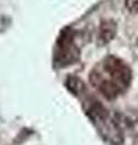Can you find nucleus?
Segmentation results:
<instances>
[{
  "mask_svg": "<svg viewBox=\"0 0 138 145\" xmlns=\"http://www.w3.org/2000/svg\"><path fill=\"white\" fill-rule=\"evenodd\" d=\"M132 81V71L115 56L103 58L90 72V82L105 98L113 99L125 93Z\"/></svg>",
  "mask_w": 138,
  "mask_h": 145,
  "instance_id": "nucleus-1",
  "label": "nucleus"
},
{
  "mask_svg": "<svg viewBox=\"0 0 138 145\" xmlns=\"http://www.w3.org/2000/svg\"><path fill=\"white\" fill-rule=\"evenodd\" d=\"M67 87L69 88V91H72L73 93H80L81 91H84V84L80 79L75 78V76H70L67 80Z\"/></svg>",
  "mask_w": 138,
  "mask_h": 145,
  "instance_id": "nucleus-4",
  "label": "nucleus"
},
{
  "mask_svg": "<svg viewBox=\"0 0 138 145\" xmlns=\"http://www.w3.org/2000/svg\"><path fill=\"white\" fill-rule=\"evenodd\" d=\"M125 6L130 12L137 13L138 12V0H125Z\"/></svg>",
  "mask_w": 138,
  "mask_h": 145,
  "instance_id": "nucleus-5",
  "label": "nucleus"
},
{
  "mask_svg": "<svg viewBox=\"0 0 138 145\" xmlns=\"http://www.w3.org/2000/svg\"><path fill=\"white\" fill-rule=\"evenodd\" d=\"M137 42H138V41H137Z\"/></svg>",
  "mask_w": 138,
  "mask_h": 145,
  "instance_id": "nucleus-6",
  "label": "nucleus"
},
{
  "mask_svg": "<svg viewBox=\"0 0 138 145\" xmlns=\"http://www.w3.org/2000/svg\"><path fill=\"white\" fill-rule=\"evenodd\" d=\"M90 114L96 123H97L99 131L103 133L104 139H107L113 145H121L124 142V134L119 126L118 121H115L103 105L96 103L90 109Z\"/></svg>",
  "mask_w": 138,
  "mask_h": 145,
  "instance_id": "nucleus-2",
  "label": "nucleus"
},
{
  "mask_svg": "<svg viewBox=\"0 0 138 145\" xmlns=\"http://www.w3.org/2000/svg\"><path fill=\"white\" fill-rule=\"evenodd\" d=\"M116 35V23L114 20H104L101 22L98 30V40L102 45H107Z\"/></svg>",
  "mask_w": 138,
  "mask_h": 145,
  "instance_id": "nucleus-3",
  "label": "nucleus"
}]
</instances>
